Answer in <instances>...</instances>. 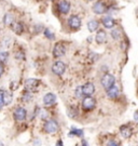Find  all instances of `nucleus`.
Segmentation results:
<instances>
[{"label": "nucleus", "mask_w": 138, "mask_h": 146, "mask_svg": "<svg viewBox=\"0 0 138 146\" xmlns=\"http://www.w3.org/2000/svg\"><path fill=\"white\" fill-rule=\"evenodd\" d=\"M42 129L46 134H54L59 130V125L55 119H49L43 122Z\"/></svg>", "instance_id": "f257e3e1"}, {"label": "nucleus", "mask_w": 138, "mask_h": 146, "mask_svg": "<svg viewBox=\"0 0 138 146\" xmlns=\"http://www.w3.org/2000/svg\"><path fill=\"white\" fill-rule=\"evenodd\" d=\"M96 106V100L92 96H84L81 101V108L83 111H91Z\"/></svg>", "instance_id": "f03ea898"}, {"label": "nucleus", "mask_w": 138, "mask_h": 146, "mask_svg": "<svg viewBox=\"0 0 138 146\" xmlns=\"http://www.w3.org/2000/svg\"><path fill=\"white\" fill-rule=\"evenodd\" d=\"M13 117H14V120L16 122H24L27 118V110L26 108L22 107V106H18L14 110V113H13Z\"/></svg>", "instance_id": "7ed1b4c3"}, {"label": "nucleus", "mask_w": 138, "mask_h": 146, "mask_svg": "<svg viewBox=\"0 0 138 146\" xmlns=\"http://www.w3.org/2000/svg\"><path fill=\"white\" fill-rule=\"evenodd\" d=\"M25 90L27 91H30V92H34L36 91L37 89L39 88L40 86V80L35 78H28L25 80Z\"/></svg>", "instance_id": "20e7f679"}, {"label": "nucleus", "mask_w": 138, "mask_h": 146, "mask_svg": "<svg viewBox=\"0 0 138 146\" xmlns=\"http://www.w3.org/2000/svg\"><path fill=\"white\" fill-rule=\"evenodd\" d=\"M120 134L122 136L123 139H125V140H128V139H131L134 134V130L133 128L131 127V125H123L120 127Z\"/></svg>", "instance_id": "39448f33"}, {"label": "nucleus", "mask_w": 138, "mask_h": 146, "mask_svg": "<svg viewBox=\"0 0 138 146\" xmlns=\"http://www.w3.org/2000/svg\"><path fill=\"white\" fill-rule=\"evenodd\" d=\"M114 84H116V78H114V76L111 75V74H106L102 78V86L106 90L113 87Z\"/></svg>", "instance_id": "423d86ee"}, {"label": "nucleus", "mask_w": 138, "mask_h": 146, "mask_svg": "<svg viewBox=\"0 0 138 146\" xmlns=\"http://www.w3.org/2000/svg\"><path fill=\"white\" fill-rule=\"evenodd\" d=\"M66 53V47L63 42H56L53 48V55L54 58H61Z\"/></svg>", "instance_id": "0eeeda50"}, {"label": "nucleus", "mask_w": 138, "mask_h": 146, "mask_svg": "<svg viewBox=\"0 0 138 146\" xmlns=\"http://www.w3.org/2000/svg\"><path fill=\"white\" fill-rule=\"evenodd\" d=\"M65 70H66V65L61 61H56L52 66V72L57 76H61L65 73Z\"/></svg>", "instance_id": "6e6552de"}, {"label": "nucleus", "mask_w": 138, "mask_h": 146, "mask_svg": "<svg viewBox=\"0 0 138 146\" xmlns=\"http://www.w3.org/2000/svg\"><path fill=\"white\" fill-rule=\"evenodd\" d=\"M56 95L54 93H46L44 96H43V104L46 107H51L53 105L56 104Z\"/></svg>", "instance_id": "1a4fd4ad"}, {"label": "nucleus", "mask_w": 138, "mask_h": 146, "mask_svg": "<svg viewBox=\"0 0 138 146\" xmlns=\"http://www.w3.org/2000/svg\"><path fill=\"white\" fill-rule=\"evenodd\" d=\"M68 25H69L70 28L73 29V31L79 29V28L81 27V20H80V17L77 15L70 16L69 20H68Z\"/></svg>", "instance_id": "9d476101"}, {"label": "nucleus", "mask_w": 138, "mask_h": 146, "mask_svg": "<svg viewBox=\"0 0 138 146\" xmlns=\"http://www.w3.org/2000/svg\"><path fill=\"white\" fill-rule=\"evenodd\" d=\"M82 87V93L83 96H92L95 92V86L92 82H87V84L81 86Z\"/></svg>", "instance_id": "9b49d317"}, {"label": "nucleus", "mask_w": 138, "mask_h": 146, "mask_svg": "<svg viewBox=\"0 0 138 146\" xmlns=\"http://www.w3.org/2000/svg\"><path fill=\"white\" fill-rule=\"evenodd\" d=\"M93 11H94L96 14H102V13H105V12L107 11V7L105 5L104 2L98 1V2H96L95 5H93Z\"/></svg>", "instance_id": "f8f14e48"}, {"label": "nucleus", "mask_w": 138, "mask_h": 146, "mask_svg": "<svg viewBox=\"0 0 138 146\" xmlns=\"http://www.w3.org/2000/svg\"><path fill=\"white\" fill-rule=\"evenodd\" d=\"M106 93H107V96L109 98V99L111 100H114L117 99L119 96V94H120V91H119V88L114 84L113 87H111V88H109L106 91Z\"/></svg>", "instance_id": "ddd939ff"}, {"label": "nucleus", "mask_w": 138, "mask_h": 146, "mask_svg": "<svg viewBox=\"0 0 138 146\" xmlns=\"http://www.w3.org/2000/svg\"><path fill=\"white\" fill-rule=\"evenodd\" d=\"M102 23L105 28H108V29H111L116 26V21L113 20L111 16H106L102 20Z\"/></svg>", "instance_id": "4468645a"}, {"label": "nucleus", "mask_w": 138, "mask_h": 146, "mask_svg": "<svg viewBox=\"0 0 138 146\" xmlns=\"http://www.w3.org/2000/svg\"><path fill=\"white\" fill-rule=\"evenodd\" d=\"M70 10V3L67 0H63L58 3V11L63 14H67Z\"/></svg>", "instance_id": "2eb2a0df"}, {"label": "nucleus", "mask_w": 138, "mask_h": 146, "mask_svg": "<svg viewBox=\"0 0 138 146\" xmlns=\"http://www.w3.org/2000/svg\"><path fill=\"white\" fill-rule=\"evenodd\" d=\"M83 134H84V131L82 129H78V128H75L72 127L70 131L68 132V136L69 137H83Z\"/></svg>", "instance_id": "dca6fc26"}, {"label": "nucleus", "mask_w": 138, "mask_h": 146, "mask_svg": "<svg viewBox=\"0 0 138 146\" xmlns=\"http://www.w3.org/2000/svg\"><path fill=\"white\" fill-rule=\"evenodd\" d=\"M106 38H107V34H106V31H102V29L97 31V34H96V37H95V40H96V42H97L98 44L104 43V42L106 41Z\"/></svg>", "instance_id": "f3484780"}, {"label": "nucleus", "mask_w": 138, "mask_h": 146, "mask_svg": "<svg viewBox=\"0 0 138 146\" xmlns=\"http://www.w3.org/2000/svg\"><path fill=\"white\" fill-rule=\"evenodd\" d=\"M67 115L69 116L71 119H76L78 116H79V110H78V108L76 106H70L67 110Z\"/></svg>", "instance_id": "a211bd4d"}, {"label": "nucleus", "mask_w": 138, "mask_h": 146, "mask_svg": "<svg viewBox=\"0 0 138 146\" xmlns=\"http://www.w3.org/2000/svg\"><path fill=\"white\" fill-rule=\"evenodd\" d=\"M3 23L7 26H12L14 24V16L12 15L11 13H7L5 16H3Z\"/></svg>", "instance_id": "6ab92c4d"}, {"label": "nucleus", "mask_w": 138, "mask_h": 146, "mask_svg": "<svg viewBox=\"0 0 138 146\" xmlns=\"http://www.w3.org/2000/svg\"><path fill=\"white\" fill-rule=\"evenodd\" d=\"M98 27H99V23L97 21H95V20H92V21H90L87 23V29L91 33L96 31L98 29Z\"/></svg>", "instance_id": "aec40b11"}, {"label": "nucleus", "mask_w": 138, "mask_h": 146, "mask_svg": "<svg viewBox=\"0 0 138 146\" xmlns=\"http://www.w3.org/2000/svg\"><path fill=\"white\" fill-rule=\"evenodd\" d=\"M49 117H50V114H49V111H48L46 110H39V113H38V118H39L40 120H42L43 122L50 119Z\"/></svg>", "instance_id": "412c9836"}, {"label": "nucleus", "mask_w": 138, "mask_h": 146, "mask_svg": "<svg viewBox=\"0 0 138 146\" xmlns=\"http://www.w3.org/2000/svg\"><path fill=\"white\" fill-rule=\"evenodd\" d=\"M32 98H34V95H32V92L25 90L24 94L22 95V101H23L24 103H29L31 100H32Z\"/></svg>", "instance_id": "4be33fe9"}, {"label": "nucleus", "mask_w": 138, "mask_h": 146, "mask_svg": "<svg viewBox=\"0 0 138 146\" xmlns=\"http://www.w3.org/2000/svg\"><path fill=\"white\" fill-rule=\"evenodd\" d=\"M13 31L16 35H22V33L24 31V26L22 23H14L13 24Z\"/></svg>", "instance_id": "5701e85b"}, {"label": "nucleus", "mask_w": 138, "mask_h": 146, "mask_svg": "<svg viewBox=\"0 0 138 146\" xmlns=\"http://www.w3.org/2000/svg\"><path fill=\"white\" fill-rule=\"evenodd\" d=\"M12 99H13V96H12V94H11L10 92H8V91H5V92H3V104H5V106L11 104Z\"/></svg>", "instance_id": "b1692460"}, {"label": "nucleus", "mask_w": 138, "mask_h": 146, "mask_svg": "<svg viewBox=\"0 0 138 146\" xmlns=\"http://www.w3.org/2000/svg\"><path fill=\"white\" fill-rule=\"evenodd\" d=\"M106 146H121V142L118 139H108Z\"/></svg>", "instance_id": "393cba45"}, {"label": "nucleus", "mask_w": 138, "mask_h": 146, "mask_svg": "<svg viewBox=\"0 0 138 146\" xmlns=\"http://www.w3.org/2000/svg\"><path fill=\"white\" fill-rule=\"evenodd\" d=\"M111 37H112L114 40H119L121 38V31L119 28H114L111 31Z\"/></svg>", "instance_id": "a878e982"}, {"label": "nucleus", "mask_w": 138, "mask_h": 146, "mask_svg": "<svg viewBox=\"0 0 138 146\" xmlns=\"http://www.w3.org/2000/svg\"><path fill=\"white\" fill-rule=\"evenodd\" d=\"M9 58V53L7 51H0V63H5Z\"/></svg>", "instance_id": "bb28decb"}, {"label": "nucleus", "mask_w": 138, "mask_h": 146, "mask_svg": "<svg viewBox=\"0 0 138 146\" xmlns=\"http://www.w3.org/2000/svg\"><path fill=\"white\" fill-rule=\"evenodd\" d=\"M44 36H46L48 39H50V40H53V39L55 38L54 34H53L49 28H48V29H44Z\"/></svg>", "instance_id": "cd10ccee"}, {"label": "nucleus", "mask_w": 138, "mask_h": 146, "mask_svg": "<svg viewBox=\"0 0 138 146\" xmlns=\"http://www.w3.org/2000/svg\"><path fill=\"white\" fill-rule=\"evenodd\" d=\"M15 58H16V60H18V61H23V60H25L24 52H23V51H17V53L15 54Z\"/></svg>", "instance_id": "c85d7f7f"}, {"label": "nucleus", "mask_w": 138, "mask_h": 146, "mask_svg": "<svg viewBox=\"0 0 138 146\" xmlns=\"http://www.w3.org/2000/svg\"><path fill=\"white\" fill-rule=\"evenodd\" d=\"M82 96H83V93H82V87L80 86V87H78V88L76 89V98H78V99H82Z\"/></svg>", "instance_id": "c756f323"}, {"label": "nucleus", "mask_w": 138, "mask_h": 146, "mask_svg": "<svg viewBox=\"0 0 138 146\" xmlns=\"http://www.w3.org/2000/svg\"><path fill=\"white\" fill-rule=\"evenodd\" d=\"M3 90H0V110L2 108V106H5L3 104Z\"/></svg>", "instance_id": "7c9ffc66"}, {"label": "nucleus", "mask_w": 138, "mask_h": 146, "mask_svg": "<svg viewBox=\"0 0 138 146\" xmlns=\"http://www.w3.org/2000/svg\"><path fill=\"white\" fill-rule=\"evenodd\" d=\"M3 72H5V68H3V64H2V63H0V77L2 76Z\"/></svg>", "instance_id": "2f4dec72"}, {"label": "nucleus", "mask_w": 138, "mask_h": 146, "mask_svg": "<svg viewBox=\"0 0 138 146\" xmlns=\"http://www.w3.org/2000/svg\"><path fill=\"white\" fill-rule=\"evenodd\" d=\"M81 146H88V143L85 139H82L81 140Z\"/></svg>", "instance_id": "473e14b6"}, {"label": "nucleus", "mask_w": 138, "mask_h": 146, "mask_svg": "<svg viewBox=\"0 0 138 146\" xmlns=\"http://www.w3.org/2000/svg\"><path fill=\"white\" fill-rule=\"evenodd\" d=\"M55 146H64V143H63V141H61V139L56 141V143H55Z\"/></svg>", "instance_id": "72a5a7b5"}, {"label": "nucleus", "mask_w": 138, "mask_h": 146, "mask_svg": "<svg viewBox=\"0 0 138 146\" xmlns=\"http://www.w3.org/2000/svg\"><path fill=\"white\" fill-rule=\"evenodd\" d=\"M134 120H135V121H138V110L134 113Z\"/></svg>", "instance_id": "f704fd0d"}, {"label": "nucleus", "mask_w": 138, "mask_h": 146, "mask_svg": "<svg viewBox=\"0 0 138 146\" xmlns=\"http://www.w3.org/2000/svg\"><path fill=\"white\" fill-rule=\"evenodd\" d=\"M41 144V141L40 140H38V139H37L36 140V142H35V146H37V145H40Z\"/></svg>", "instance_id": "c9c22d12"}, {"label": "nucleus", "mask_w": 138, "mask_h": 146, "mask_svg": "<svg viewBox=\"0 0 138 146\" xmlns=\"http://www.w3.org/2000/svg\"><path fill=\"white\" fill-rule=\"evenodd\" d=\"M90 1H92V0H90Z\"/></svg>", "instance_id": "e433bc0d"}, {"label": "nucleus", "mask_w": 138, "mask_h": 146, "mask_svg": "<svg viewBox=\"0 0 138 146\" xmlns=\"http://www.w3.org/2000/svg\"><path fill=\"white\" fill-rule=\"evenodd\" d=\"M137 146H138V144H137Z\"/></svg>", "instance_id": "4c0bfd02"}]
</instances>
